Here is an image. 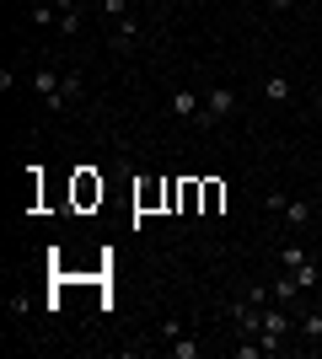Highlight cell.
Here are the masks:
<instances>
[{
  "label": "cell",
  "instance_id": "obj_10",
  "mask_svg": "<svg viewBox=\"0 0 322 359\" xmlns=\"http://www.w3.org/2000/svg\"><path fill=\"white\" fill-rule=\"evenodd\" d=\"M290 81H285V75H269V81H263V97H269V102H290Z\"/></svg>",
  "mask_w": 322,
  "mask_h": 359
},
{
  "label": "cell",
  "instance_id": "obj_12",
  "mask_svg": "<svg viewBox=\"0 0 322 359\" xmlns=\"http://www.w3.org/2000/svg\"><path fill=\"white\" fill-rule=\"evenodd\" d=\"M301 338H307V344H317V338H322V311H307V316H301Z\"/></svg>",
  "mask_w": 322,
  "mask_h": 359
},
{
  "label": "cell",
  "instance_id": "obj_19",
  "mask_svg": "<svg viewBox=\"0 0 322 359\" xmlns=\"http://www.w3.org/2000/svg\"><path fill=\"white\" fill-rule=\"evenodd\" d=\"M151 6H167V0H151Z\"/></svg>",
  "mask_w": 322,
  "mask_h": 359
},
{
  "label": "cell",
  "instance_id": "obj_6",
  "mask_svg": "<svg viewBox=\"0 0 322 359\" xmlns=\"http://www.w3.org/2000/svg\"><path fill=\"white\" fill-rule=\"evenodd\" d=\"M279 220L290 225V231H307V225H311V204H307V198H285V210H279Z\"/></svg>",
  "mask_w": 322,
  "mask_h": 359
},
{
  "label": "cell",
  "instance_id": "obj_5",
  "mask_svg": "<svg viewBox=\"0 0 322 359\" xmlns=\"http://www.w3.org/2000/svg\"><path fill=\"white\" fill-rule=\"evenodd\" d=\"M135 38H140V16L129 11V16H119V22H113V38H107V43H113V54H129V48H135Z\"/></svg>",
  "mask_w": 322,
  "mask_h": 359
},
{
  "label": "cell",
  "instance_id": "obj_13",
  "mask_svg": "<svg viewBox=\"0 0 322 359\" xmlns=\"http://www.w3.org/2000/svg\"><path fill=\"white\" fill-rule=\"evenodd\" d=\"M60 32H65V38H76V32H81V11H60Z\"/></svg>",
  "mask_w": 322,
  "mask_h": 359
},
{
  "label": "cell",
  "instance_id": "obj_8",
  "mask_svg": "<svg viewBox=\"0 0 322 359\" xmlns=\"http://www.w3.org/2000/svg\"><path fill=\"white\" fill-rule=\"evenodd\" d=\"M274 257H279V269H301V263H307V257H311V252H307V247H301V241H295V236H290V241H285V247H279V252H274Z\"/></svg>",
  "mask_w": 322,
  "mask_h": 359
},
{
  "label": "cell",
  "instance_id": "obj_2",
  "mask_svg": "<svg viewBox=\"0 0 322 359\" xmlns=\"http://www.w3.org/2000/svg\"><path fill=\"white\" fill-rule=\"evenodd\" d=\"M231 113H236V91H231V86H210V91H204V107H199V123H194V129H215V123L231 118Z\"/></svg>",
  "mask_w": 322,
  "mask_h": 359
},
{
  "label": "cell",
  "instance_id": "obj_14",
  "mask_svg": "<svg viewBox=\"0 0 322 359\" xmlns=\"http://www.w3.org/2000/svg\"><path fill=\"white\" fill-rule=\"evenodd\" d=\"M161 338H167V344H172V338H183V322H177V316H167V322H161Z\"/></svg>",
  "mask_w": 322,
  "mask_h": 359
},
{
  "label": "cell",
  "instance_id": "obj_17",
  "mask_svg": "<svg viewBox=\"0 0 322 359\" xmlns=\"http://www.w3.org/2000/svg\"><path fill=\"white\" fill-rule=\"evenodd\" d=\"M54 6H60V11H81V0H54Z\"/></svg>",
  "mask_w": 322,
  "mask_h": 359
},
{
  "label": "cell",
  "instance_id": "obj_1",
  "mask_svg": "<svg viewBox=\"0 0 322 359\" xmlns=\"http://www.w3.org/2000/svg\"><path fill=\"white\" fill-rule=\"evenodd\" d=\"M290 306H279V300H269L263 306V322H258V338H263V348L269 354H285V338H290Z\"/></svg>",
  "mask_w": 322,
  "mask_h": 359
},
{
  "label": "cell",
  "instance_id": "obj_3",
  "mask_svg": "<svg viewBox=\"0 0 322 359\" xmlns=\"http://www.w3.org/2000/svg\"><path fill=\"white\" fill-rule=\"evenodd\" d=\"M32 91H38V102H43L48 113H65V107H70L65 75H54V70H38V75H32Z\"/></svg>",
  "mask_w": 322,
  "mask_h": 359
},
{
  "label": "cell",
  "instance_id": "obj_11",
  "mask_svg": "<svg viewBox=\"0 0 322 359\" xmlns=\"http://www.w3.org/2000/svg\"><path fill=\"white\" fill-rule=\"evenodd\" d=\"M167 354H172V359H199V344H194V338H172Z\"/></svg>",
  "mask_w": 322,
  "mask_h": 359
},
{
  "label": "cell",
  "instance_id": "obj_18",
  "mask_svg": "<svg viewBox=\"0 0 322 359\" xmlns=\"http://www.w3.org/2000/svg\"><path fill=\"white\" fill-rule=\"evenodd\" d=\"M311 348H317V354H322V338H317V344H311Z\"/></svg>",
  "mask_w": 322,
  "mask_h": 359
},
{
  "label": "cell",
  "instance_id": "obj_9",
  "mask_svg": "<svg viewBox=\"0 0 322 359\" xmlns=\"http://www.w3.org/2000/svg\"><path fill=\"white\" fill-rule=\"evenodd\" d=\"M290 273H295V285H301V290H317L322 285V263H317V257H307V263L290 269Z\"/></svg>",
  "mask_w": 322,
  "mask_h": 359
},
{
  "label": "cell",
  "instance_id": "obj_7",
  "mask_svg": "<svg viewBox=\"0 0 322 359\" xmlns=\"http://www.w3.org/2000/svg\"><path fill=\"white\" fill-rule=\"evenodd\" d=\"M269 295H274L279 306H295V295H301V285H295V273L285 269V273H279V279H274V285H269Z\"/></svg>",
  "mask_w": 322,
  "mask_h": 359
},
{
  "label": "cell",
  "instance_id": "obj_4",
  "mask_svg": "<svg viewBox=\"0 0 322 359\" xmlns=\"http://www.w3.org/2000/svg\"><path fill=\"white\" fill-rule=\"evenodd\" d=\"M167 107H172V118H183V123H199V107H204V97H199V91H188V86H183V91H172V102H167Z\"/></svg>",
  "mask_w": 322,
  "mask_h": 359
},
{
  "label": "cell",
  "instance_id": "obj_16",
  "mask_svg": "<svg viewBox=\"0 0 322 359\" xmlns=\"http://www.w3.org/2000/svg\"><path fill=\"white\" fill-rule=\"evenodd\" d=\"M295 0H269V11H290Z\"/></svg>",
  "mask_w": 322,
  "mask_h": 359
},
{
  "label": "cell",
  "instance_id": "obj_15",
  "mask_svg": "<svg viewBox=\"0 0 322 359\" xmlns=\"http://www.w3.org/2000/svg\"><path fill=\"white\" fill-rule=\"evenodd\" d=\"M102 11L113 16V22H119V16H129V0H102Z\"/></svg>",
  "mask_w": 322,
  "mask_h": 359
}]
</instances>
